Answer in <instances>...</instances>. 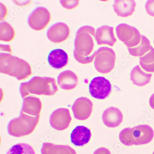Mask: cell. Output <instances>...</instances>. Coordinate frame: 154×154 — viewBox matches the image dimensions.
Masks as SVG:
<instances>
[{
	"instance_id": "e0dca14e",
	"label": "cell",
	"mask_w": 154,
	"mask_h": 154,
	"mask_svg": "<svg viewBox=\"0 0 154 154\" xmlns=\"http://www.w3.org/2000/svg\"><path fill=\"white\" fill-rule=\"evenodd\" d=\"M136 6L133 0H116L113 5L116 14L122 18L131 16L135 10Z\"/></svg>"
},
{
	"instance_id": "30bf717a",
	"label": "cell",
	"mask_w": 154,
	"mask_h": 154,
	"mask_svg": "<svg viewBox=\"0 0 154 154\" xmlns=\"http://www.w3.org/2000/svg\"><path fill=\"white\" fill-rule=\"evenodd\" d=\"M71 119L69 109L59 108L55 110L50 117V123L52 128L58 131H63L69 128Z\"/></svg>"
},
{
	"instance_id": "d6986e66",
	"label": "cell",
	"mask_w": 154,
	"mask_h": 154,
	"mask_svg": "<svg viewBox=\"0 0 154 154\" xmlns=\"http://www.w3.org/2000/svg\"><path fill=\"white\" fill-rule=\"evenodd\" d=\"M68 60L67 54L60 48L53 50L48 56L49 63L56 69H60L63 68L67 65Z\"/></svg>"
},
{
	"instance_id": "4fadbf2b",
	"label": "cell",
	"mask_w": 154,
	"mask_h": 154,
	"mask_svg": "<svg viewBox=\"0 0 154 154\" xmlns=\"http://www.w3.org/2000/svg\"><path fill=\"white\" fill-rule=\"evenodd\" d=\"M95 39L99 45H107L114 46L117 39L114 34V27L108 26H103L96 30Z\"/></svg>"
},
{
	"instance_id": "ac0fdd59",
	"label": "cell",
	"mask_w": 154,
	"mask_h": 154,
	"mask_svg": "<svg viewBox=\"0 0 154 154\" xmlns=\"http://www.w3.org/2000/svg\"><path fill=\"white\" fill-rule=\"evenodd\" d=\"M78 83L77 75L70 70H66L60 73L57 77V84L63 90L69 91L74 89Z\"/></svg>"
},
{
	"instance_id": "4dcf8cb0",
	"label": "cell",
	"mask_w": 154,
	"mask_h": 154,
	"mask_svg": "<svg viewBox=\"0 0 154 154\" xmlns=\"http://www.w3.org/2000/svg\"></svg>"
},
{
	"instance_id": "277c9868",
	"label": "cell",
	"mask_w": 154,
	"mask_h": 154,
	"mask_svg": "<svg viewBox=\"0 0 154 154\" xmlns=\"http://www.w3.org/2000/svg\"><path fill=\"white\" fill-rule=\"evenodd\" d=\"M154 136V131L150 126L141 125L124 129L120 133L119 139L126 146L144 145L149 143Z\"/></svg>"
},
{
	"instance_id": "44dd1931",
	"label": "cell",
	"mask_w": 154,
	"mask_h": 154,
	"mask_svg": "<svg viewBox=\"0 0 154 154\" xmlns=\"http://www.w3.org/2000/svg\"><path fill=\"white\" fill-rule=\"evenodd\" d=\"M152 74L145 72L139 65L135 66L130 72V80L136 86L142 87L148 84L151 80Z\"/></svg>"
},
{
	"instance_id": "8fae6325",
	"label": "cell",
	"mask_w": 154,
	"mask_h": 154,
	"mask_svg": "<svg viewBox=\"0 0 154 154\" xmlns=\"http://www.w3.org/2000/svg\"><path fill=\"white\" fill-rule=\"evenodd\" d=\"M93 109L92 101L86 97L78 98L72 106L74 117L80 121H85L89 118Z\"/></svg>"
},
{
	"instance_id": "ffe728a7",
	"label": "cell",
	"mask_w": 154,
	"mask_h": 154,
	"mask_svg": "<svg viewBox=\"0 0 154 154\" xmlns=\"http://www.w3.org/2000/svg\"><path fill=\"white\" fill-rule=\"evenodd\" d=\"M41 154H77L69 145H56L50 143H44L41 149Z\"/></svg>"
},
{
	"instance_id": "7402d4cb",
	"label": "cell",
	"mask_w": 154,
	"mask_h": 154,
	"mask_svg": "<svg viewBox=\"0 0 154 154\" xmlns=\"http://www.w3.org/2000/svg\"><path fill=\"white\" fill-rule=\"evenodd\" d=\"M151 45L149 40L142 35L140 44L133 48H128L129 52L135 57H142L151 49Z\"/></svg>"
},
{
	"instance_id": "484cf974",
	"label": "cell",
	"mask_w": 154,
	"mask_h": 154,
	"mask_svg": "<svg viewBox=\"0 0 154 154\" xmlns=\"http://www.w3.org/2000/svg\"><path fill=\"white\" fill-rule=\"evenodd\" d=\"M60 3L64 8L72 10L78 6L79 1H61Z\"/></svg>"
},
{
	"instance_id": "9c48e42d",
	"label": "cell",
	"mask_w": 154,
	"mask_h": 154,
	"mask_svg": "<svg viewBox=\"0 0 154 154\" xmlns=\"http://www.w3.org/2000/svg\"><path fill=\"white\" fill-rule=\"evenodd\" d=\"M90 95L96 99H106L112 91V85L108 79L103 77H95L89 85Z\"/></svg>"
},
{
	"instance_id": "f1b7e54d",
	"label": "cell",
	"mask_w": 154,
	"mask_h": 154,
	"mask_svg": "<svg viewBox=\"0 0 154 154\" xmlns=\"http://www.w3.org/2000/svg\"><path fill=\"white\" fill-rule=\"evenodd\" d=\"M149 102L150 107L154 109V93L150 97Z\"/></svg>"
},
{
	"instance_id": "5b68a950",
	"label": "cell",
	"mask_w": 154,
	"mask_h": 154,
	"mask_svg": "<svg viewBox=\"0 0 154 154\" xmlns=\"http://www.w3.org/2000/svg\"><path fill=\"white\" fill-rule=\"evenodd\" d=\"M40 117L32 116L21 112L20 116L11 120L8 125V134L22 137L32 134L39 123Z\"/></svg>"
},
{
	"instance_id": "6da1fadb",
	"label": "cell",
	"mask_w": 154,
	"mask_h": 154,
	"mask_svg": "<svg viewBox=\"0 0 154 154\" xmlns=\"http://www.w3.org/2000/svg\"><path fill=\"white\" fill-rule=\"evenodd\" d=\"M95 29L89 26L81 27L78 29L75 40V58L80 63H91L95 57L96 51L90 55L94 48L93 38H95Z\"/></svg>"
},
{
	"instance_id": "ba28073f",
	"label": "cell",
	"mask_w": 154,
	"mask_h": 154,
	"mask_svg": "<svg viewBox=\"0 0 154 154\" xmlns=\"http://www.w3.org/2000/svg\"><path fill=\"white\" fill-rule=\"evenodd\" d=\"M51 20V14L47 9L38 7L33 11L28 18V23L35 31H40L47 27Z\"/></svg>"
},
{
	"instance_id": "2e32d148",
	"label": "cell",
	"mask_w": 154,
	"mask_h": 154,
	"mask_svg": "<svg viewBox=\"0 0 154 154\" xmlns=\"http://www.w3.org/2000/svg\"><path fill=\"white\" fill-rule=\"evenodd\" d=\"M91 137L90 129L83 125L77 126L70 135L72 143L75 146H82L87 144Z\"/></svg>"
},
{
	"instance_id": "3957f363",
	"label": "cell",
	"mask_w": 154,
	"mask_h": 154,
	"mask_svg": "<svg viewBox=\"0 0 154 154\" xmlns=\"http://www.w3.org/2000/svg\"><path fill=\"white\" fill-rule=\"evenodd\" d=\"M58 90L55 79L39 76L33 77L28 82L22 83L20 87V93L23 98L31 94L53 96Z\"/></svg>"
},
{
	"instance_id": "5bb4252c",
	"label": "cell",
	"mask_w": 154,
	"mask_h": 154,
	"mask_svg": "<svg viewBox=\"0 0 154 154\" xmlns=\"http://www.w3.org/2000/svg\"><path fill=\"white\" fill-rule=\"evenodd\" d=\"M102 119L104 124L108 128H115L122 122L123 116L119 109L111 107L104 111Z\"/></svg>"
},
{
	"instance_id": "603a6c76",
	"label": "cell",
	"mask_w": 154,
	"mask_h": 154,
	"mask_svg": "<svg viewBox=\"0 0 154 154\" xmlns=\"http://www.w3.org/2000/svg\"><path fill=\"white\" fill-rule=\"evenodd\" d=\"M139 64L147 72H154V48L152 47L147 53L140 57Z\"/></svg>"
},
{
	"instance_id": "83f0119b",
	"label": "cell",
	"mask_w": 154,
	"mask_h": 154,
	"mask_svg": "<svg viewBox=\"0 0 154 154\" xmlns=\"http://www.w3.org/2000/svg\"><path fill=\"white\" fill-rule=\"evenodd\" d=\"M93 154H111V153L107 149L102 147L96 149Z\"/></svg>"
},
{
	"instance_id": "7a4b0ae2",
	"label": "cell",
	"mask_w": 154,
	"mask_h": 154,
	"mask_svg": "<svg viewBox=\"0 0 154 154\" xmlns=\"http://www.w3.org/2000/svg\"><path fill=\"white\" fill-rule=\"evenodd\" d=\"M0 72L15 77L18 80H25L32 74V68L27 61L4 53L0 54Z\"/></svg>"
},
{
	"instance_id": "cb8c5ba5",
	"label": "cell",
	"mask_w": 154,
	"mask_h": 154,
	"mask_svg": "<svg viewBox=\"0 0 154 154\" xmlns=\"http://www.w3.org/2000/svg\"><path fill=\"white\" fill-rule=\"evenodd\" d=\"M15 31L13 27L6 21L0 24V40L2 41L9 42L15 37Z\"/></svg>"
},
{
	"instance_id": "8992f818",
	"label": "cell",
	"mask_w": 154,
	"mask_h": 154,
	"mask_svg": "<svg viewBox=\"0 0 154 154\" xmlns=\"http://www.w3.org/2000/svg\"><path fill=\"white\" fill-rule=\"evenodd\" d=\"M116 54L112 48L101 47L96 51L94 65L96 70L103 74L111 72L115 66Z\"/></svg>"
},
{
	"instance_id": "9a60e30c",
	"label": "cell",
	"mask_w": 154,
	"mask_h": 154,
	"mask_svg": "<svg viewBox=\"0 0 154 154\" xmlns=\"http://www.w3.org/2000/svg\"><path fill=\"white\" fill-rule=\"evenodd\" d=\"M42 108V104L39 98L28 96L23 98L21 112L32 116L40 117Z\"/></svg>"
},
{
	"instance_id": "7c38bea8",
	"label": "cell",
	"mask_w": 154,
	"mask_h": 154,
	"mask_svg": "<svg viewBox=\"0 0 154 154\" xmlns=\"http://www.w3.org/2000/svg\"><path fill=\"white\" fill-rule=\"evenodd\" d=\"M70 29L68 26L63 22H58L49 28L47 36L49 39L55 44L65 41L69 37Z\"/></svg>"
},
{
	"instance_id": "d4e9b609",
	"label": "cell",
	"mask_w": 154,
	"mask_h": 154,
	"mask_svg": "<svg viewBox=\"0 0 154 154\" xmlns=\"http://www.w3.org/2000/svg\"><path fill=\"white\" fill-rule=\"evenodd\" d=\"M6 154H36L31 145L25 143H18L12 146Z\"/></svg>"
},
{
	"instance_id": "4316f807",
	"label": "cell",
	"mask_w": 154,
	"mask_h": 154,
	"mask_svg": "<svg viewBox=\"0 0 154 154\" xmlns=\"http://www.w3.org/2000/svg\"><path fill=\"white\" fill-rule=\"evenodd\" d=\"M145 9L148 15L154 17V0H149L146 2Z\"/></svg>"
},
{
	"instance_id": "52a82bcc",
	"label": "cell",
	"mask_w": 154,
	"mask_h": 154,
	"mask_svg": "<svg viewBox=\"0 0 154 154\" xmlns=\"http://www.w3.org/2000/svg\"><path fill=\"white\" fill-rule=\"evenodd\" d=\"M118 38L128 48H133L140 44L142 35L139 31L127 24H120L116 28Z\"/></svg>"
},
{
	"instance_id": "f546056e",
	"label": "cell",
	"mask_w": 154,
	"mask_h": 154,
	"mask_svg": "<svg viewBox=\"0 0 154 154\" xmlns=\"http://www.w3.org/2000/svg\"><path fill=\"white\" fill-rule=\"evenodd\" d=\"M153 154H154V152H153Z\"/></svg>"
}]
</instances>
